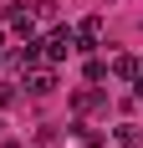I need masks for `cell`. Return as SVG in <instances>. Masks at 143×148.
<instances>
[{
  "label": "cell",
  "mask_w": 143,
  "mask_h": 148,
  "mask_svg": "<svg viewBox=\"0 0 143 148\" xmlns=\"http://www.w3.org/2000/svg\"><path fill=\"white\" fill-rule=\"evenodd\" d=\"M10 31L21 36V41H36V15H31L26 0H21V5H10Z\"/></svg>",
  "instance_id": "3957f363"
},
{
  "label": "cell",
  "mask_w": 143,
  "mask_h": 148,
  "mask_svg": "<svg viewBox=\"0 0 143 148\" xmlns=\"http://www.w3.org/2000/svg\"><path fill=\"white\" fill-rule=\"evenodd\" d=\"M15 102V82H0V107H10Z\"/></svg>",
  "instance_id": "7c38bea8"
},
{
  "label": "cell",
  "mask_w": 143,
  "mask_h": 148,
  "mask_svg": "<svg viewBox=\"0 0 143 148\" xmlns=\"http://www.w3.org/2000/svg\"><path fill=\"white\" fill-rule=\"evenodd\" d=\"M31 15H36V21H51V15H56V0H31Z\"/></svg>",
  "instance_id": "30bf717a"
},
{
  "label": "cell",
  "mask_w": 143,
  "mask_h": 148,
  "mask_svg": "<svg viewBox=\"0 0 143 148\" xmlns=\"http://www.w3.org/2000/svg\"><path fill=\"white\" fill-rule=\"evenodd\" d=\"M72 46H77V31H72V26H56V31L41 41V56H46V61H61Z\"/></svg>",
  "instance_id": "6da1fadb"
},
{
  "label": "cell",
  "mask_w": 143,
  "mask_h": 148,
  "mask_svg": "<svg viewBox=\"0 0 143 148\" xmlns=\"http://www.w3.org/2000/svg\"><path fill=\"white\" fill-rule=\"evenodd\" d=\"M138 72H143V61H138V56H128V51H123V56H113V77H123V82H133Z\"/></svg>",
  "instance_id": "52a82bcc"
},
{
  "label": "cell",
  "mask_w": 143,
  "mask_h": 148,
  "mask_svg": "<svg viewBox=\"0 0 143 148\" xmlns=\"http://www.w3.org/2000/svg\"><path fill=\"white\" fill-rule=\"evenodd\" d=\"M0 56H5V31H0Z\"/></svg>",
  "instance_id": "4fadbf2b"
},
{
  "label": "cell",
  "mask_w": 143,
  "mask_h": 148,
  "mask_svg": "<svg viewBox=\"0 0 143 148\" xmlns=\"http://www.w3.org/2000/svg\"><path fill=\"white\" fill-rule=\"evenodd\" d=\"M102 77H107V66H102V61L92 56V61H87V82H102Z\"/></svg>",
  "instance_id": "8fae6325"
},
{
  "label": "cell",
  "mask_w": 143,
  "mask_h": 148,
  "mask_svg": "<svg viewBox=\"0 0 143 148\" xmlns=\"http://www.w3.org/2000/svg\"><path fill=\"white\" fill-rule=\"evenodd\" d=\"M72 133H77V143H82V148H102V143H107L102 128H92V123H72Z\"/></svg>",
  "instance_id": "8992f818"
},
{
  "label": "cell",
  "mask_w": 143,
  "mask_h": 148,
  "mask_svg": "<svg viewBox=\"0 0 143 148\" xmlns=\"http://www.w3.org/2000/svg\"><path fill=\"white\" fill-rule=\"evenodd\" d=\"M26 92L31 97H51V92H56V72H51V66H31L26 72Z\"/></svg>",
  "instance_id": "7a4b0ae2"
},
{
  "label": "cell",
  "mask_w": 143,
  "mask_h": 148,
  "mask_svg": "<svg viewBox=\"0 0 143 148\" xmlns=\"http://www.w3.org/2000/svg\"><path fill=\"white\" fill-rule=\"evenodd\" d=\"M118 143H123V148H138V143H143V133L133 128V123H123V128H118Z\"/></svg>",
  "instance_id": "9c48e42d"
},
{
  "label": "cell",
  "mask_w": 143,
  "mask_h": 148,
  "mask_svg": "<svg viewBox=\"0 0 143 148\" xmlns=\"http://www.w3.org/2000/svg\"><path fill=\"white\" fill-rule=\"evenodd\" d=\"M77 41H82V51H92V46H102V15H87L82 26H77Z\"/></svg>",
  "instance_id": "5b68a950"
},
{
  "label": "cell",
  "mask_w": 143,
  "mask_h": 148,
  "mask_svg": "<svg viewBox=\"0 0 143 148\" xmlns=\"http://www.w3.org/2000/svg\"><path fill=\"white\" fill-rule=\"evenodd\" d=\"M72 107H77V112H97V107H107V97H102V92H77Z\"/></svg>",
  "instance_id": "ba28073f"
},
{
  "label": "cell",
  "mask_w": 143,
  "mask_h": 148,
  "mask_svg": "<svg viewBox=\"0 0 143 148\" xmlns=\"http://www.w3.org/2000/svg\"><path fill=\"white\" fill-rule=\"evenodd\" d=\"M5 61H10L15 72H31V66H41V41H26L21 51H5Z\"/></svg>",
  "instance_id": "277c9868"
}]
</instances>
